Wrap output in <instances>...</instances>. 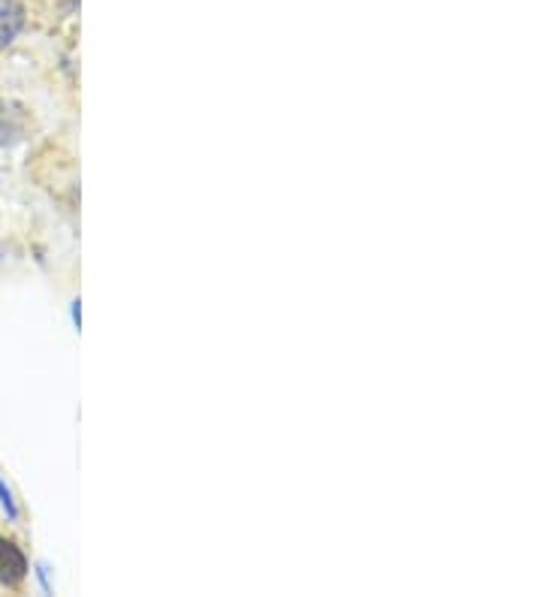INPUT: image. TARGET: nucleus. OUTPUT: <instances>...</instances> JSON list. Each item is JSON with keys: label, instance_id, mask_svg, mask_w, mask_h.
<instances>
[{"label": "nucleus", "instance_id": "nucleus-1", "mask_svg": "<svg viewBox=\"0 0 543 597\" xmlns=\"http://www.w3.org/2000/svg\"><path fill=\"white\" fill-rule=\"evenodd\" d=\"M28 558L24 553L7 537H0V586L7 588H19L28 576Z\"/></svg>", "mask_w": 543, "mask_h": 597}, {"label": "nucleus", "instance_id": "nucleus-4", "mask_svg": "<svg viewBox=\"0 0 543 597\" xmlns=\"http://www.w3.org/2000/svg\"><path fill=\"white\" fill-rule=\"evenodd\" d=\"M73 323H82V308H79V302H73Z\"/></svg>", "mask_w": 543, "mask_h": 597}, {"label": "nucleus", "instance_id": "nucleus-2", "mask_svg": "<svg viewBox=\"0 0 543 597\" xmlns=\"http://www.w3.org/2000/svg\"><path fill=\"white\" fill-rule=\"evenodd\" d=\"M24 31V7L19 0H0V49L15 43Z\"/></svg>", "mask_w": 543, "mask_h": 597}, {"label": "nucleus", "instance_id": "nucleus-3", "mask_svg": "<svg viewBox=\"0 0 543 597\" xmlns=\"http://www.w3.org/2000/svg\"><path fill=\"white\" fill-rule=\"evenodd\" d=\"M0 504H3V510H7V516H10V520H19V507H15L10 486H7L3 480H0Z\"/></svg>", "mask_w": 543, "mask_h": 597}]
</instances>
